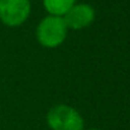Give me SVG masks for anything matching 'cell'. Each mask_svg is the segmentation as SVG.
I'll return each mask as SVG.
<instances>
[{"mask_svg": "<svg viewBox=\"0 0 130 130\" xmlns=\"http://www.w3.org/2000/svg\"><path fill=\"white\" fill-rule=\"evenodd\" d=\"M29 0H0V20L6 27H19L30 15Z\"/></svg>", "mask_w": 130, "mask_h": 130, "instance_id": "3", "label": "cell"}, {"mask_svg": "<svg viewBox=\"0 0 130 130\" xmlns=\"http://www.w3.org/2000/svg\"><path fill=\"white\" fill-rule=\"evenodd\" d=\"M76 0H43L44 9L48 11V15L63 17L73 5Z\"/></svg>", "mask_w": 130, "mask_h": 130, "instance_id": "5", "label": "cell"}, {"mask_svg": "<svg viewBox=\"0 0 130 130\" xmlns=\"http://www.w3.org/2000/svg\"><path fill=\"white\" fill-rule=\"evenodd\" d=\"M95 9L85 3H76L62 18L67 29L81 30L90 27L95 20Z\"/></svg>", "mask_w": 130, "mask_h": 130, "instance_id": "4", "label": "cell"}, {"mask_svg": "<svg viewBox=\"0 0 130 130\" xmlns=\"http://www.w3.org/2000/svg\"><path fill=\"white\" fill-rule=\"evenodd\" d=\"M87 130H101V129H95V128H93V129H87Z\"/></svg>", "mask_w": 130, "mask_h": 130, "instance_id": "6", "label": "cell"}, {"mask_svg": "<svg viewBox=\"0 0 130 130\" xmlns=\"http://www.w3.org/2000/svg\"><path fill=\"white\" fill-rule=\"evenodd\" d=\"M67 30L63 18L47 15L39 22L36 29V37L39 44L45 48H57L66 41Z\"/></svg>", "mask_w": 130, "mask_h": 130, "instance_id": "1", "label": "cell"}, {"mask_svg": "<svg viewBox=\"0 0 130 130\" xmlns=\"http://www.w3.org/2000/svg\"><path fill=\"white\" fill-rule=\"evenodd\" d=\"M47 124L51 130H84L82 115L72 106L59 104L47 114Z\"/></svg>", "mask_w": 130, "mask_h": 130, "instance_id": "2", "label": "cell"}]
</instances>
